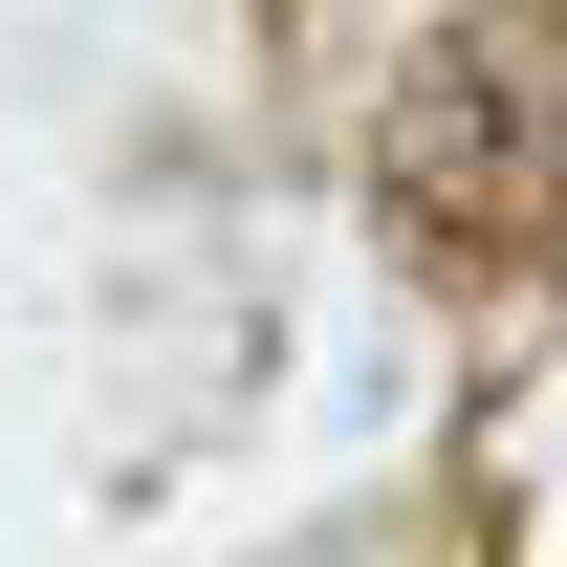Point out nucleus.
<instances>
[{
	"label": "nucleus",
	"instance_id": "1",
	"mask_svg": "<svg viewBox=\"0 0 567 567\" xmlns=\"http://www.w3.org/2000/svg\"><path fill=\"white\" fill-rule=\"evenodd\" d=\"M371 175H393L415 240H546V218H567V0H502V22L415 44Z\"/></svg>",
	"mask_w": 567,
	"mask_h": 567
}]
</instances>
